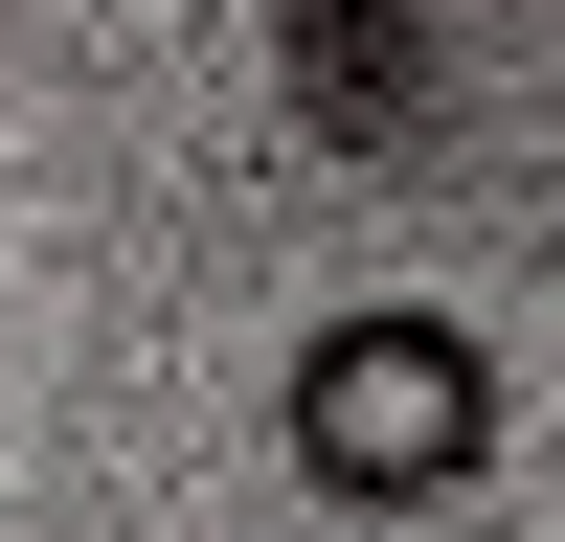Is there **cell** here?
Instances as JSON below:
<instances>
[{
	"instance_id": "6da1fadb",
	"label": "cell",
	"mask_w": 565,
	"mask_h": 542,
	"mask_svg": "<svg viewBox=\"0 0 565 542\" xmlns=\"http://www.w3.org/2000/svg\"><path fill=\"white\" fill-rule=\"evenodd\" d=\"M476 452H498V361L452 316H340L295 361V475L317 497H452Z\"/></svg>"
},
{
	"instance_id": "7a4b0ae2",
	"label": "cell",
	"mask_w": 565,
	"mask_h": 542,
	"mask_svg": "<svg viewBox=\"0 0 565 542\" xmlns=\"http://www.w3.org/2000/svg\"><path fill=\"white\" fill-rule=\"evenodd\" d=\"M271 68L317 136H407L430 113V0H271Z\"/></svg>"
}]
</instances>
